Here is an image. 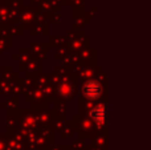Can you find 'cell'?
Masks as SVG:
<instances>
[{
  "instance_id": "obj_2",
  "label": "cell",
  "mask_w": 151,
  "mask_h": 150,
  "mask_svg": "<svg viewBox=\"0 0 151 150\" xmlns=\"http://www.w3.org/2000/svg\"><path fill=\"white\" fill-rule=\"evenodd\" d=\"M105 116H106V110H105V108L102 105L96 106V108L93 109V112H91L93 120L96 122H98V124H102V122L105 121Z\"/></svg>"
},
{
  "instance_id": "obj_1",
  "label": "cell",
  "mask_w": 151,
  "mask_h": 150,
  "mask_svg": "<svg viewBox=\"0 0 151 150\" xmlns=\"http://www.w3.org/2000/svg\"><path fill=\"white\" fill-rule=\"evenodd\" d=\"M99 93H101V87L96 81H89L83 87V94L86 96V98L94 100V98H97L99 96Z\"/></svg>"
}]
</instances>
